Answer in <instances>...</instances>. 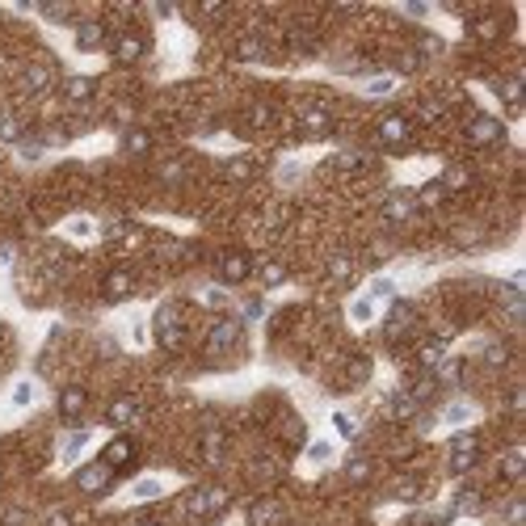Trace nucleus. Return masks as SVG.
Returning a JSON list of instances; mask_svg holds the SVG:
<instances>
[{
	"instance_id": "4468645a",
	"label": "nucleus",
	"mask_w": 526,
	"mask_h": 526,
	"mask_svg": "<svg viewBox=\"0 0 526 526\" xmlns=\"http://www.w3.org/2000/svg\"><path fill=\"white\" fill-rule=\"evenodd\" d=\"M93 76H68V80H63V97H68V101H72V105H80V101H89V97H93Z\"/></svg>"
},
{
	"instance_id": "f8f14e48",
	"label": "nucleus",
	"mask_w": 526,
	"mask_h": 526,
	"mask_svg": "<svg viewBox=\"0 0 526 526\" xmlns=\"http://www.w3.org/2000/svg\"><path fill=\"white\" fill-rule=\"evenodd\" d=\"M105 417H110V426H131V421L140 417V400H135V396H122V400H114V404H110V413H105Z\"/></svg>"
},
{
	"instance_id": "9b49d317",
	"label": "nucleus",
	"mask_w": 526,
	"mask_h": 526,
	"mask_svg": "<svg viewBox=\"0 0 526 526\" xmlns=\"http://www.w3.org/2000/svg\"><path fill=\"white\" fill-rule=\"evenodd\" d=\"M105 43H110V38H105V26H101V21H80V26H76V47L80 51H101Z\"/></svg>"
},
{
	"instance_id": "9d476101",
	"label": "nucleus",
	"mask_w": 526,
	"mask_h": 526,
	"mask_svg": "<svg viewBox=\"0 0 526 526\" xmlns=\"http://www.w3.org/2000/svg\"><path fill=\"white\" fill-rule=\"evenodd\" d=\"M248 274H253V261H248L244 253H223V257H219V278H223V283H244Z\"/></svg>"
},
{
	"instance_id": "ddd939ff",
	"label": "nucleus",
	"mask_w": 526,
	"mask_h": 526,
	"mask_svg": "<svg viewBox=\"0 0 526 526\" xmlns=\"http://www.w3.org/2000/svg\"><path fill=\"white\" fill-rule=\"evenodd\" d=\"M236 337H240L236 320H219V325L211 329V337H206V345H211V349H232V345H236Z\"/></svg>"
},
{
	"instance_id": "6e6552de",
	"label": "nucleus",
	"mask_w": 526,
	"mask_h": 526,
	"mask_svg": "<svg viewBox=\"0 0 526 526\" xmlns=\"http://www.w3.org/2000/svg\"><path fill=\"white\" fill-rule=\"evenodd\" d=\"M85 409H89V391H85V387L72 383V387L59 391V417H63V421H80Z\"/></svg>"
},
{
	"instance_id": "2eb2a0df",
	"label": "nucleus",
	"mask_w": 526,
	"mask_h": 526,
	"mask_svg": "<svg viewBox=\"0 0 526 526\" xmlns=\"http://www.w3.org/2000/svg\"><path fill=\"white\" fill-rule=\"evenodd\" d=\"M409 131H413V127H409V118H400V114H387V118L379 122V135L387 140V144H404Z\"/></svg>"
},
{
	"instance_id": "412c9836",
	"label": "nucleus",
	"mask_w": 526,
	"mask_h": 526,
	"mask_svg": "<svg viewBox=\"0 0 526 526\" xmlns=\"http://www.w3.org/2000/svg\"><path fill=\"white\" fill-rule=\"evenodd\" d=\"M501 472H505V480H518V476H522V446H514V451L505 455Z\"/></svg>"
},
{
	"instance_id": "393cba45",
	"label": "nucleus",
	"mask_w": 526,
	"mask_h": 526,
	"mask_svg": "<svg viewBox=\"0 0 526 526\" xmlns=\"http://www.w3.org/2000/svg\"><path fill=\"white\" fill-rule=\"evenodd\" d=\"M283 278H287V270H283V265H265V270H261V283H265V287H278Z\"/></svg>"
},
{
	"instance_id": "7ed1b4c3",
	"label": "nucleus",
	"mask_w": 526,
	"mask_h": 526,
	"mask_svg": "<svg viewBox=\"0 0 526 526\" xmlns=\"http://www.w3.org/2000/svg\"><path fill=\"white\" fill-rule=\"evenodd\" d=\"M156 337H160V345H164V349H177V345L186 341V329H182V312H177L173 303L156 312Z\"/></svg>"
},
{
	"instance_id": "f257e3e1",
	"label": "nucleus",
	"mask_w": 526,
	"mask_h": 526,
	"mask_svg": "<svg viewBox=\"0 0 526 526\" xmlns=\"http://www.w3.org/2000/svg\"><path fill=\"white\" fill-rule=\"evenodd\" d=\"M223 505H228V488H219V484L194 488L190 497H186V510H190L194 518H211V514H219Z\"/></svg>"
},
{
	"instance_id": "423d86ee",
	"label": "nucleus",
	"mask_w": 526,
	"mask_h": 526,
	"mask_svg": "<svg viewBox=\"0 0 526 526\" xmlns=\"http://www.w3.org/2000/svg\"><path fill=\"white\" fill-rule=\"evenodd\" d=\"M135 455H140L135 438H114V442H105V451H101V463L118 472V468H131V463H135Z\"/></svg>"
},
{
	"instance_id": "a878e982",
	"label": "nucleus",
	"mask_w": 526,
	"mask_h": 526,
	"mask_svg": "<svg viewBox=\"0 0 526 526\" xmlns=\"http://www.w3.org/2000/svg\"><path fill=\"white\" fill-rule=\"evenodd\" d=\"M329 270H333V278H349V274H354V261H349V257H333Z\"/></svg>"
},
{
	"instance_id": "39448f33",
	"label": "nucleus",
	"mask_w": 526,
	"mask_h": 526,
	"mask_svg": "<svg viewBox=\"0 0 526 526\" xmlns=\"http://www.w3.org/2000/svg\"><path fill=\"white\" fill-rule=\"evenodd\" d=\"M110 484H114V468H105L101 459H97V463H85V468L76 472V488H80V493H89V497L105 493Z\"/></svg>"
},
{
	"instance_id": "6ab92c4d",
	"label": "nucleus",
	"mask_w": 526,
	"mask_h": 526,
	"mask_svg": "<svg viewBox=\"0 0 526 526\" xmlns=\"http://www.w3.org/2000/svg\"><path fill=\"white\" fill-rule=\"evenodd\" d=\"M122 147H127L131 156H144L147 147H152V140H147V131H127V140H122Z\"/></svg>"
},
{
	"instance_id": "1a4fd4ad",
	"label": "nucleus",
	"mask_w": 526,
	"mask_h": 526,
	"mask_svg": "<svg viewBox=\"0 0 526 526\" xmlns=\"http://www.w3.org/2000/svg\"><path fill=\"white\" fill-rule=\"evenodd\" d=\"M101 295H105L110 303H118V299L135 295V278H131V270H110V274H105V283H101Z\"/></svg>"
},
{
	"instance_id": "a211bd4d",
	"label": "nucleus",
	"mask_w": 526,
	"mask_h": 526,
	"mask_svg": "<svg viewBox=\"0 0 526 526\" xmlns=\"http://www.w3.org/2000/svg\"><path fill=\"white\" fill-rule=\"evenodd\" d=\"M0 140H4V144H17V140H21V118L0 114Z\"/></svg>"
},
{
	"instance_id": "20e7f679",
	"label": "nucleus",
	"mask_w": 526,
	"mask_h": 526,
	"mask_svg": "<svg viewBox=\"0 0 526 526\" xmlns=\"http://www.w3.org/2000/svg\"><path fill=\"white\" fill-rule=\"evenodd\" d=\"M105 47H110V55H114L118 63H140V59H144V51H147V43H144V34L122 30V34H114Z\"/></svg>"
},
{
	"instance_id": "f03ea898",
	"label": "nucleus",
	"mask_w": 526,
	"mask_h": 526,
	"mask_svg": "<svg viewBox=\"0 0 526 526\" xmlns=\"http://www.w3.org/2000/svg\"><path fill=\"white\" fill-rule=\"evenodd\" d=\"M463 135H468V144H472V147H497L501 140H505V127H501L493 114H476V118L468 122V131H463Z\"/></svg>"
},
{
	"instance_id": "aec40b11",
	"label": "nucleus",
	"mask_w": 526,
	"mask_h": 526,
	"mask_svg": "<svg viewBox=\"0 0 526 526\" xmlns=\"http://www.w3.org/2000/svg\"><path fill=\"white\" fill-rule=\"evenodd\" d=\"M468 182H472L468 169H446V173H442V190H463Z\"/></svg>"
},
{
	"instance_id": "f3484780",
	"label": "nucleus",
	"mask_w": 526,
	"mask_h": 526,
	"mask_svg": "<svg viewBox=\"0 0 526 526\" xmlns=\"http://www.w3.org/2000/svg\"><path fill=\"white\" fill-rule=\"evenodd\" d=\"M278 518H283V514H278V505H274V501H261V505L253 510V518H248V526H274Z\"/></svg>"
},
{
	"instance_id": "bb28decb",
	"label": "nucleus",
	"mask_w": 526,
	"mask_h": 526,
	"mask_svg": "<svg viewBox=\"0 0 526 526\" xmlns=\"http://www.w3.org/2000/svg\"><path fill=\"white\" fill-rule=\"evenodd\" d=\"M345 472H349L354 480H367V476H371V463H367V459H354V463H349Z\"/></svg>"
},
{
	"instance_id": "b1692460",
	"label": "nucleus",
	"mask_w": 526,
	"mask_h": 526,
	"mask_svg": "<svg viewBox=\"0 0 526 526\" xmlns=\"http://www.w3.org/2000/svg\"><path fill=\"white\" fill-rule=\"evenodd\" d=\"M442 198H446V190H442V182H433V186H426V190H421V202H426V206H438Z\"/></svg>"
},
{
	"instance_id": "cd10ccee",
	"label": "nucleus",
	"mask_w": 526,
	"mask_h": 526,
	"mask_svg": "<svg viewBox=\"0 0 526 526\" xmlns=\"http://www.w3.org/2000/svg\"><path fill=\"white\" fill-rule=\"evenodd\" d=\"M43 526H68V514H51V518H47Z\"/></svg>"
},
{
	"instance_id": "4be33fe9",
	"label": "nucleus",
	"mask_w": 526,
	"mask_h": 526,
	"mask_svg": "<svg viewBox=\"0 0 526 526\" xmlns=\"http://www.w3.org/2000/svg\"><path fill=\"white\" fill-rule=\"evenodd\" d=\"M26 85H30L34 93H38V89H47V85H51V68H30V72H26Z\"/></svg>"
},
{
	"instance_id": "5701e85b",
	"label": "nucleus",
	"mask_w": 526,
	"mask_h": 526,
	"mask_svg": "<svg viewBox=\"0 0 526 526\" xmlns=\"http://www.w3.org/2000/svg\"><path fill=\"white\" fill-rule=\"evenodd\" d=\"M303 127H307V131H329V114H325V110H307V114H303Z\"/></svg>"
},
{
	"instance_id": "dca6fc26",
	"label": "nucleus",
	"mask_w": 526,
	"mask_h": 526,
	"mask_svg": "<svg viewBox=\"0 0 526 526\" xmlns=\"http://www.w3.org/2000/svg\"><path fill=\"white\" fill-rule=\"evenodd\" d=\"M383 211H387V219H396V223H404V219L413 215V198H409V194H391Z\"/></svg>"
},
{
	"instance_id": "0eeeda50",
	"label": "nucleus",
	"mask_w": 526,
	"mask_h": 526,
	"mask_svg": "<svg viewBox=\"0 0 526 526\" xmlns=\"http://www.w3.org/2000/svg\"><path fill=\"white\" fill-rule=\"evenodd\" d=\"M476 459H480L476 433H459V438L451 442V468H455V472H472Z\"/></svg>"
},
{
	"instance_id": "c85d7f7f",
	"label": "nucleus",
	"mask_w": 526,
	"mask_h": 526,
	"mask_svg": "<svg viewBox=\"0 0 526 526\" xmlns=\"http://www.w3.org/2000/svg\"><path fill=\"white\" fill-rule=\"evenodd\" d=\"M135 526H164V522H156V518H147V522H135Z\"/></svg>"
}]
</instances>
